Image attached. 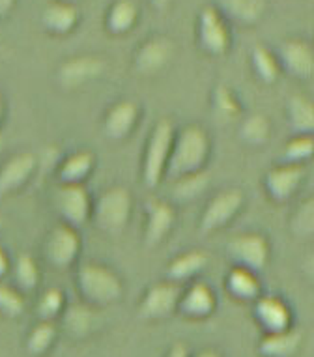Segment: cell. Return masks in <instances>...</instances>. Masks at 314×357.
Listing matches in <instances>:
<instances>
[{
	"label": "cell",
	"instance_id": "cell-32",
	"mask_svg": "<svg viewBox=\"0 0 314 357\" xmlns=\"http://www.w3.org/2000/svg\"><path fill=\"white\" fill-rule=\"evenodd\" d=\"M208 185L209 174L206 170L181 176L178 180H172V197L176 202H191V200L198 199L208 189Z\"/></svg>",
	"mask_w": 314,
	"mask_h": 357
},
{
	"label": "cell",
	"instance_id": "cell-31",
	"mask_svg": "<svg viewBox=\"0 0 314 357\" xmlns=\"http://www.w3.org/2000/svg\"><path fill=\"white\" fill-rule=\"evenodd\" d=\"M211 112L214 116L223 123L234 122L244 114L241 103H239L238 96L234 94L230 86L227 84H217L211 92Z\"/></svg>",
	"mask_w": 314,
	"mask_h": 357
},
{
	"label": "cell",
	"instance_id": "cell-12",
	"mask_svg": "<svg viewBox=\"0 0 314 357\" xmlns=\"http://www.w3.org/2000/svg\"><path fill=\"white\" fill-rule=\"evenodd\" d=\"M54 204L66 225L73 229H79L88 219H92L94 200L82 183H62L54 197Z\"/></svg>",
	"mask_w": 314,
	"mask_h": 357
},
{
	"label": "cell",
	"instance_id": "cell-8",
	"mask_svg": "<svg viewBox=\"0 0 314 357\" xmlns=\"http://www.w3.org/2000/svg\"><path fill=\"white\" fill-rule=\"evenodd\" d=\"M305 176H307L305 165L277 163L266 172L262 180V188L271 202L285 204V202H290L301 189Z\"/></svg>",
	"mask_w": 314,
	"mask_h": 357
},
{
	"label": "cell",
	"instance_id": "cell-38",
	"mask_svg": "<svg viewBox=\"0 0 314 357\" xmlns=\"http://www.w3.org/2000/svg\"><path fill=\"white\" fill-rule=\"evenodd\" d=\"M23 307L24 301L19 294L6 287H0V310H4L6 314H12V317H17Z\"/></svg>",
	"mask_w": 314,
	"mask_h": 357
},
{
	"label": "cell",
	"instance_id": "cell-41",
	"mask_svg": "<svg viewBox=\"0 0 314 357\" xmlns=\"http://www.w3.org/2000/svg\"><path fill=\"white\" fill-rule=\"evenodd\" d=\"M172 2H174V0H148V4H150L154 10H157V12H167V10L172 6Z\"/></svg>",
	"mask_w": 314,
	"mask_h": 357
},
{
	"label": "cell",
	"instance_id": "cell-30",
	"mask_svg": "<svg viewBox=\"0 0 314 357\" xmlns=\"http://www.w3.org/2000/svg\"><path fill=\"white\" fill-rule=\"evenodd\" d=\"M96 167V158L88 150H79L64 159L60 165V178L62 183H82L87 182L88 176L92 174Z\"/></svg>",
	"mask_w": 314,
	"mask_h": 357
},
{
	"label": "cell",
	"instance_id": "cell-25",
	"mask_svg": "<svg viewBox=\"0 0 314 357\" xmlns=\"http://www.w3.org/2000/svg\"><path fill=\"white\" fill-rule=\"evenodd\" d=\"M286 120L292 135H314V101L303 94L286 100Z\"/></svg>",
	"mask_w": 314,
	"mask_h": 357
},
{
	"label": "cell",
	"instance_id": "cell-44",
	"mask_svg": "<svg viewBox=\"0 0 314 357\" xmlns=\"http://www.w3.org/2000/svg\"><path fill=\"white\" fill-rule=\"evenodd\" d=\"M8 270V258L6 255H4V251L0 249V275H4Z\"/></svg>",
	"mask_w": 314,
	"mask_h": 357
},
{
	"label": "cell",
	"instance_id": "cell-18",
	"mask_svg": "<svg viewBox=\"0 0 314 357\" xmlns=\"http://www.w3.org/2000/svg\"><path fill=\"white\" fill-rule=\"evenodd\" d=\"M217 309L216 292L206 282H191L181 290L178 312L189 320H206Z\"/></svg>",
	"mask_w": 314,
	"mask_h": 357
},
{
	"label": "cell",
	"instance_id": "cell-5",
	"mask_svg": "<svg viewBox=\"0 0 314 357\" xmlns=\"http://www.w3.org/2000/svg\"><path fill=\"white\" fill-rule=\"evenodd\" d=\"M197 43L202 53L221 59L232 47V30L214 4L204 6L197 17Z\"/></svg>",
	"mask_w": 314,
	"mask_h": 357
},
{
	"label": "cell",
	"instance_id": "cell-22",
	"mask_svg": "<svg viewBox=\"0 0 314 357\" xmlns=\"http://www.w3.org/2000/svg\"><path fill=\"white\" fill-rule=\"evenodd\" d=\"M208 262L209 257L206 251H200V249L184 251L172 258L167 266V281H172L181 287L184 282L193 281L200 271L206 270Z\"/></svg>",
	"mask_w": 314,
	"mask_h": 357
},
{
	"label": "cell",
	"instance_id": "cell-4",
	"mask_svg": "<svg viewBox=\"0 0 314 357\" xmlns=\"http://www.w3.org/2000/svg\"><path fill=\"white\" fill-rule=\"evenodd\" d=\"M131 210H133L131 191L124 185H112L101 191L98 199L94 200L92 219L103 234L118 238L128 229Z\"/></svg>",
	"mask_w": 314,
	"mask_h": 357
},
{
	"label": "cell",
	"instance_id": "cell-35",
	"mask_svg": "<svg viewBox=\"0 0 314 357\" xmlns=\"http://www.w3.org/2000/svg\"><path fill=\"white\" fill-rule=\"evenodd\" d=\"M57 339V328H54V324L47 322L43 320L41 324H38L34 329H32V333L29 337V350L36 356H41V354H45L49 348L52 346Z\"/></svg>",
	"mask_w": 314,
	"mask_h": 357
},
{
	"label": "cell",
	"instance_id": "cell-19",
	"mask_svg": "<svg viewBox=\"0 0 314 357\" xmlns=\"http://www.w3.org/2000/svg\"><path fill=\"white\" fill-rule=\"evenodd\" d=\"M214 6L227 17L228 23L253 26L266 15L268 0H216Z\"/></svg>",
	"mask_w": 314,
	"mask_h": 357
},
{
	"label": "cell",
	"instance_id": "cell-47",
	"mask_svg": "<svg viewBox=\"0 0 314 357\" xmlns=\"http://www.w3.org/2000/svg\"><path fill=\"white\" fill-rule=\"evenodd\" d=\"M0 146H2V139H0Z\"/></svg>",
	"mask_w": 314,
	"mask_h": 357
},
{
	"label": "cell",
	"instance_id": "cell-10",
	"mask_svg": "<svg viewBox=\"0 0 314 357\" xmlns=\"http://www.w3.org/2000/svg\"><path fill=\"white\" fill-rule=\"evenodd\" d=\"M283 73H288L296 81H308L314 75V47L307 40L288 38L275 49Z\"/></svg>",
	"mask_w": 314,
	"mask_h": 357
},
{
	"label": "cell",
	"instance_id": "cell-45",
	"mask_svg": "<svg viewBox=\"0 0 314 357\" xmlns=\"http://www.w3.org/2000/svg\"><path fill=\"white\" fill-rule=\"evenodd\" d=\"M60 2H68V4H77L79 0H60Z\"/></svg>",
	"mask_w": 314,
	"mask_h": 357
},
{
	"label": "cell",
	"instance_id": "cell-24",
	"mask_svg": "<svg viewBox=\"0 0 314 357\" xmlns=\"http://www.w3.org/2000/svg\"><path fill=\"white\" fill-rule=\"evenodd\" d=\"M140 10L135 0H114L105 13V30L111 36H126L137 26Z\"/></svg>",
	"mask_w": 314,
	"mask_h": 357
},
{
	"label": "cell",
	"instance_id": "cell-13",
	"mask_svg": "<svg viewBox=\"0 0 314 357\" xmlns=\"http://www.w3.org/2000/svg\"><path fill=\"white\" fill-rule=\"evenodd\" d=\"M253 318L262 329V333H281L294 328V312L290 305L281 296L262 294L253 303Z\"/></svg>",
	"mask_w": 314,
	"mask_h": 357
},
{
	"label": "cell",
	"instance_id": "cell-20",
	"mask_svg": "<svg viewBox=\"0 0 314 357\" xmlns=\"http://www.w3.org/2000/svg\"><path fill=\"white\" fill-rule=\"evenodd\" d=\"M225 287L230 298L239 303H255L264 294L258 273L247 268H239V266H232V270L228 271L225 277Z\"/></svg>",
	"mask_w": 314,
	"mask_h": 357
},
{
	"label": "cell",
	"instance_id": "cell-28",
	"mask_svg": "<svg viewBox=\"0 0 314 357\" xmlns=\"http://www.w3.org/2000/svg\"><path fill=\"white\" fill-rule=\"evenodd\" d=\"M251 68H253V73H255L256 79L264 82V84H274L283 75L279 59H277L275 51L262 45V43L255 45L253 51H251Z\"/></svg>",
	"mask_w": 314,
	"mask_h": 357
},
{
	"label": "cell",
	"instance_id": "cell-9",
	"mask_svg": "<svg viewBox=\"0 0 314 357\" xmlns=\"http://www.w3.org/2000/svg\"><path fill=\"white\" fill-rule=\"evenodd\" d=\"M176 54V43L169 36L156 34L140 41L135 51L133 68L139 75H157L172 62Z\"/></svg>",
	"mask_w": 314,
	"mask_h": 357
},
{
	"label": "cell",
	"instance_id": "cell-6",
	"mask_svg": "<svg viewBox=\"0 0 314 357\" xmlns=\"http://www.w3.org/2000/svg\"><path fill=\"white\" fill-rule=\"evenodd\" d=\"M227 257L239 268L260 273L269 264L271 245L268 236L262 232H241L227 243Z\"/></svg>",
	"mask_w": 314,
	"mask_h": 357
},
{
	"label": "cell",
	"instance_id": "cell-15",
	"mask_svg": "<svg viewBox=\"0 0 314 357\" xmlns=\"http://www.w3.org/2000/svg\"><path fill=\"white\" fill-rule=\"evenodd\" d=\"M174 225L176 210L170 202L159 199H150L146 202V247H156L159 243H163L165 238L174 229Z\"/></svg>",
	"mask_w": 314,
	"mask_h": 357
},
{
	"label": "cell",
	"instance_id": "cell-46",
	"mask_svg": "<svg viewBox=\"0 0 314 357\" xmlns=\"http://www.w3.org/2000/svg\"><path fill=\"white\" fill-rule=\"evenodd\" d=\"M2 111H4V107H2V98H0V118H2Z\"/></svg>",
	"mask_w": 314,
	"mask_h": 357
},
{
	"label": "cell",
	"instance_id": "cell-21",
	"mask_svg": "<svg viewBox=\"0 0 314 357\" xmlns=\"http://www.w3.org/2000/svg\"><path fill=\"white\" fill-rule=\"evenodd\" d=\"M79 10L75 4L52 0L41 13V24L52 36H68L77 29L79 24Z\"/></svg>",
	"mask_w": 314,
	"mask_h": 357
},
{
	"label": "cell",
	"instance_id": "cell-37",
	"mask_svg": "<svg viewBox=\"0 0 314 357\" xmlns=\"http://www.w3.org/2000/svg\"><path fill=\"white\" fill-rule=\"evenodd\" d=\"M15 271H17V281L21 287L24 288H34L38 284V279H40V271H38V266H36L34 258L29 257V255H23L19 257L17 266H15Z\"/></svg>",
	"mask_w": 314,
	"mask_h": 357
},
{
	"label": "cell",
	"instance_id": "cell-17",
	"mask_svg": "<svg viewBox=\"0 0 314 357\" xmlns=\"http://www.w3.org/2000/svg\"><path fill=\"white\" fill-rule=\"evenodd\" d=\"M81 251V240L77 230L70 225H59L51 230V234L47 238L45 252L49 262L59 266V268H68L70 264L75 262Z\"/></svg>",
	"mask_w": 314,
	"mask_h": 357
},
{
	"label": "cell",
	"instance_id": "cell-29",
	"mask_svg": "<svg viewBox=\"0 0 314 357\" xmlns=\"http://www.w3.org/2000/svg\"><path fill=\"white\" fill-rule=\"evenodd\" d=\"M36 167L34 155L30 153H19L4 165V169L0 170V195L8 193L12 189L19 188L21 183L32 174Z\"/></svg>",
	"mask_w": 314,
	"mask_h": 357
},
{
	"label": "cell",
	"instance_id": "cell-1",
	"mask_svg": "<svg viewBox=\"0 0 314 357\" xmlns=\"http://www.w3.org/2000/svg\"><path fill=\"white\" fill-rule=\"evenodd\" d=\"M209 155H211V139L208 131L198 123L184 126L180 131L174 133L172 152L165 176L170 180H178L181 176L206 170Z\"/></svg>",
	"mask_w": 314,
	"mask_h": 357
},
{
	"label": "cell",
	"instance_id": "cell-3",
	"mask_svg": "<svg viewBox=\"0 0 314 357\" xmlns=\"http://www.w3.org/2000/svg\"><path fill=\"white\" fill-rule=\"evenodd\" d=\"M174 133L176 129L169 118H161L151 128L144 153H142V170H140L142 183L148 189L159 188V183L163 182L167 167H169L170 152H172Z\"/></svg>",
	"mask_w": 314,
	"mask_h": 357
},
{
	"label": "cell",
	"instance_id": "cell-14",
	"mask_svg": "<svg viewBox=\"0 0 314 357\" xmlns=\"http://www.w3.org/2000/svg\"><path fill=\"white\" fill-rule=\"evenodd\" d=\"M107 70V62L103 56L99 54H79V56H71L60 64L57 75L59 82L68 90H75L81 88L82 84L96 81L103 75Z\"/></svg>",
	"mask_w": 314,
	"mask_h": 357
},
{
	"label": "cell",
	"instance_id": "cell-23",
	"mask_svg": "<svg viewBox=\"0 0 314 357\" xmlns=\"http://www.w3.org/2000/svg\"><path fill=\"white\" fill-rule=\"evenodd\" d=\"M303 346V333L290 328L281 333L264 335L258 344L260 357H296Z\"/></svg>",
	"mask_w": 314,
	"mask_h": 357
},
{
	"label": "cell",
	"instance_id": "cell-2",
	"mask_svg": "<svg viewBox=\"0 0 314 357\" xmlns=\"http://www.w3.org/2000/svg\"><path fill=\"white\" fill-rule=\"evenodd\" d=\"M77 287L84 303L96 309L109 307L124 296L122 279L114 271L99 262H84L77 270Z\"/></svg>",
	"mask_w": 314,
	"mask_h": 357
},
{
	"label": "cell",
	"instance_id": "cell-16",
	"mask_svg": "<svg viewBox=\"0 0 314 357\" xmlns=\"http://www.w3.org/2000/svg\"><path fill=\"white\" fill-rule=\"evenodd\" d=\"M140 107L133 100L117 101L103 116V131L111 141H126L139 123Z\"/></svg>",
	"mask_w": 314,
	"mask_h": 357
},
{
	"label": "cell",
	"instance_id": "cell-33",
	"mask_svg": "<svg viewBox=\"0 0 314 357\" xmlns=\"http://www.w3.org/2000/svg\"><path fill=\"white\" fill-rule=\"evenodd\" d=\"M288 230L297 240H308L314 238V195L296 206L292 211Z\"/></svg>",
	"mask_w": 314,
	"mask_h": 357
},
{
	"label": "cell",
	"instance_id": "cell-40",
	"mask_svg": "<svg viewBox=\"0 0 314 357\" xmlns=\"http://www.w3.org/2000/svg\"><path fill=\"white\" fill-rule=\"evenodd\" d=\"M165 357H191V354H189V350H187L186 344L176 342L174 346H170L169 351H167V356Z\"/></svg>",
	"mask_w": 314,
	"mask_h": 357
},
{
	"label": "cell",
	"instance_id": "cell-7",
	"mask_svg": "<svg viewBox=\"0 0 314 357\" xmlns=\"http://www.w3.org/2000/svg\"><path fill=\"white\" fill-rule=\"evenodd\" d=\"M245 206V195L241 189H223L221 193L211 197L200 215V232L211 234L227 229L232 219L241 213Z\"/></svg>",
	"mask_w": 314,
	"mask_h": 357
},
{
	"label": "cell",
	"instance_id": "cell-42",
	"mask_svg": "<svg viewBox=\"0 0 314 357\" xmlns=\"http://www.w3.org/2000/svg\"><path fill=\"white\" fill-rule=\"evenodd\" d=\"M191 357H223V354L219 350H216V348H202L197 354H193Z\"/></svg>",
	"mask_w": 314,
	"mask_h": 357
},
{
	"label": "cell",
	"instance_id": "cell-36",
	"mask_svg": "<svg viewBox=\"0 0 314 357\" xmlns=\"http://www.w3.org/2000/svg\"><path fill=\"white\" fill-rule=\"evenodd\" d=\"M40 314L45 318L47 322H51V318L60 314L64 310V294L60 292L59 288H51L41 296L40 303H38Z\"/></svg>",
	"mask_w": 314,
	"mask_h": 357
},
{
	"label": "cell",
	"instance_id": "cell-27",
	"mask_svg": "<svg viewBox=\"0 0 314 357\" xmlns=\"http://www.w3.org/2000/svg\"><path fill=\"white\" fill-rule=\"evenodd\" d=\"M238 135L247 146L260 148L268 144L271 137V122L264 112H251L239 120Z\"/></svg>",
	"mask_w": 314,
	"mask_h": 357
},
{
	"label": "cell",
	"instance_id": "cell-43",
	"mask_svg": "<svg viewBox=\"0 0 314 357\" xmlns=\"http://www.w3.org/2000/svg\"><path fill=\"white\" fill-rule=\"evenodd\" d=\"M17 0H0V17H4L8 13L12 12Z\"/></svg>",
	"mask_w": 314,
	"mask_h": 357
},
{
	"label": "cell",
	"instance_id": "cell-11",
	"mask_svg": "<svg viewBox=\"0 0 314 357\" xmlns=\"http://www.w3.org/2000/svg\"><path fill=\"white\" fill-rule=\"evenodd\" d=\"M184 287L172 281L156 282L146 290L139 305V317L144 320H165L178 312Z\"/></svg>",
	"mask_w": 314,
	"mask_h": 357
},
{
	"label": "cell",
	"instance_id": "cell-34",
	"mask_svg": "<svg viewBox=\"0 0 314 357\" xmlns=\"http://www.w3.org/2000/svg\"><path fill=\"white\" fill-rule=\"evenodd\" d=\"M314 159V135H292L283 146L281 163L307 165Z\"/></svg>",
	"mask_w": 314,
	"mask_h": 357
},
{
	"label": "cell",
	"instance_id": "cell-39",
	"mask_svg": "<svg viewBox=\"0 0 314 357\" xmlns=\"http://www.w3.org/2000/svg\"><path fill=\"white\" fill-rule=\"evenodd\" d=\"M301 271H303V275H305V279L314 284V247L307 252V255H305V258H303Z\"/></svg>",
	"mask_w": 314,
	"mask_h": 357
},
{
	"label": "cell",
	"instance_id": "cell-26",
	"mask_svg": "<svg viewBox=\"0 0 314 357\" xmlns=\"http://www.w3.org/2000/svg\"><path fill=\"white\" fill-rule=\"evenodd\" d=\"M98 312L96 307H90L87 303H75L68 307L64 312V328L66 331L75 337V339H84L98 328Z\"/></svg>",
	"mask_w": 314,
	"mask_h": 357
}]
</instances>
